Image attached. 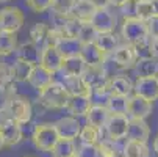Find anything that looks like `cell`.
Instances as JSON below:
<instances>
[{
	"instance_id": "cell-37",
	"label": "cell",
	"mask_w": 158,
	"mask_h": 157,
	"mask_svg": "<svg viewBox=\"0 0 158 157\" xmlns=\"http://www.w3.org/2000/svg\"><path fill=\"white\" fill-rule=\"evenodd\" d=\"M75 5V0H52V13L53 16L60 17H69L72 13V8Z\"/></svg>"
},
{
	"instance_id": "cell-1",
	"label": "cell",
	"mask_w": 158,
	"mask_h": 157,
	"mask_svg": "<svg viewBox=\"0 0 158 157\" xmlns=\"http://www.w3.org/2000/svg\"><path fill=\"white\" fill-rule=\"evenodd\" d=\"M121 35L124 41L131 46H139V44L149 41V28H147V22L139 20L135 16H128L122 22V28Z\"/></svg>"
},
{
	"instance_id": "cell-29",
	"label": "cell",
	"mask_w": 158,
	"mask_h": 157,
	"mask_svg": "<svg viewBox=\"0 0 158 157\" xmlns=\"http://www.w3.org/2000/svg\"><path fill=\"white\" fill-rule=\"evenodd\" d=\"M97 47L106 55V54H113L121 44H119V38L114 33H99L96 41Z\"/></svg>"
},
{
	"instance_id": "cell-32",
	"label": "cell",
	"mask_w": 158,
	"mask_h": 157,
	"mask_svg": "<svg viewBox=\"0 0 158 157\" xmlns=\"http://www.w3.org/2000/svg\"><path fill=\"white\" fill-rule=\"evenodd\" d=\"M77 154V145L74 140L60 138L52 149V157H74Z\"/></svg>"
},
{
	"instance_id": "cell-23",
	"label": "cell",
	"mask_w": 158,
	"mask_h": 157,
	"mask_svg": "<svg viewBox=\"0 0 158 157\" xmlns=\"http://www.w3.org/2000/svg\"><path fill=\"white\" fill-rule=\"evenodd\" d=\"M80 57L86 63V66H103L105 64V54L97 47L96 42L83 44Z\"/></svg>"
},
{
	"instance_id": "cell-39",
	"label": "cell",
	"mask_w": 158,
	"mask_h": 157,
	"mask_svg": "<svg viewBox=\"0 0 158 157\" xmlns=\"http://www.w3.org/2000/svg\"><path fill=\"white\" fill-rule=\"evenodd\" d=\"M25 3H27V7L31 11H35V13H44V11L50 10L52 0H25Z\"/></svg>"
},
{
	"instance_id": "cell-17",
	"label": "cell",
	"mask_w": 158,
	"mask_h": 157,
	"mask_svg": "<svg viewBox=\"0 0 158 157\" xmlns=\"http://www.w3.org/2000/svg\"><path fill=\"white\" fill-rule=\"evenodd\" d=\"M0 133L3 137L5 146H16L22 142V124L16 123L14 120H8L5 124L0 126Z\"/></svg>"
},
{
	"instance_id": "cell-36",
	"label": "cell",
	"mask_w": 158,
	"mask_h": 157,
	"mask_svg": "<svg viewBox=\"0 0 158 157\" xmlns=\"http://www.w3.org/2000/svg\"><path fill=\"white\" fill-rule=\"evenodd\" d=\"M100 132H102V130H99V129H96V127H93V126L86 124V126L81 127V132H80V137H78V138H80V142L85 143V145H99V143L102 142Z\"/></svg>"
},
{
	"instance_id": "cell-20",
	"label": "cell",
	"mask_w": 158,
	"mask_h": 157,
	"mask_svg": "<svg viewBox=\"0 0 158 157\" xmlns=\"http://www.w3.org/2000/svg\"><path fill=\"white\" fill-rule=\"evenodd\" d=\"M63 86L66 88V91L69 96H91L93 91L91 88L86 85L81 76H69L63 79Z\"/></svg>"
},
{
	"instance_id": "cell-44",
	"label": "cell",
	"mask_w": 158,
	"mask_h": 157,
	"mask_svg": "<svg viewBox=\"0 0 158 157\" xmlns=\"http://www.w3.org/2000/svg\"><path fill=\"white\" fill-rule=\"evenodd\" d=\"M96 10H108L111 7V0H89Z\"/></svg>"
},
{
	"instance_id": "cell-38",
	"label": "cell",
	"mask_w": 158,
	"mask_h": 157,
	"mask_svg": "<svg viewBox=\"0 0 158 157\" xmlns=\"http://www.w3.org/2000/svg\"><path fill=\"white\" fill-rule=\"evenodd\" d=\"M99 157H118L119 151L113 140H102L99 145Z\"/></svg>"
},
{
	"instance_id": "cell-4",
	"label": "cell",
	"mask_w": 158,
	"mask_h": 157,
	"mask_svg": "<svg viewBox=\"0 0 158 157\" xmlns=\"http://www.w3.org/2000/svg\"><path fill=\"white\" fill-rule=\"evenodd\" d=\"M60 36H61L60 32L53 30L50 25L44 24V22H38L30 30V41L41 50H44L49 46H55V42Z\"/></svg>"
},
{
	"instance_id": "cell-43",
	"label": "cell",
	"mask_w": 158,
	"mask_h": 157,
	"mask_svg": "<svg viewBox=\"0 0 158 157\" xmlns=\"http://www.w3.org/2000/svg\"><path fill=\"white\" fill-rule=\"evenodd\" d=\"M147 28H149V38L158 41V16H153L147 22Z\"/></svg>"
},
{
	"instance_id": "cell-35",
	"label": "cell",
	"mask_w": 158,
	"mask_h": 157,
	"mask_svg": "<svg viewBox=\"0 0 158 157\" xmlns=\"http://www.w3.org/2000/svg\"><path fill=\"white\" fill-rule=\"evenodd\" d=\"M128 99L125 96H114L113 94L106 104V108L110 110L111 115H127L128 110Z\"/></svg>"
},
{
	"instance_id": "cell-3",
	"label": "cell",
	"mask_w": 158,
	"mask_h": 157,
	"mask_svg": "<svg viewBox=\"0 0 158 157\" xmlns=\"http://www.w3.org/2000/svg\"><path fill=\"white\" fill-rule=\"evenodd\" d=\"M58 140H60V137L55 129V124L42 123V124L35 126L33 133H31V142H33L35 148H38L39 151L52 152V149L58 143Z\"/></svg>"
},
{
	"instance_id": "cell-42",
	"label": "cell",
	"mask_w": 158,
	"mask_h": 157,
	"mask_svg": "<svg viewBox=\"0 0 158 157\" xmlns=\"http://www.w3.org/2000/svg\"><path fill=\"white\" fill-rule=\"evenodd\" d=\"M13 96H16L14 93H11L10 89H0V111H5L10 107V102L13 99Z\"/></svg>"
},
{
	"instance_id": "cell-27",
	"label": "cell",
	"mask_w": 158,
	"mask_h": 157,
	"mask_svg": "<svg viewBox=\"0 0 158 157\" xmlns=\"http://www.w3.org/2000/svg\"><path fill=\"white\" fill-rule=\"evenodd\" d=\"M35 68V64L28 63V61H24V60H16L11 68H10V72H11V79L16 82V83H22V82H28V77L31 74Z\"/></svg>"
},
{
	"instance_id": "cell-22",
	"label": "cell",
	"mask_w": 158,
	"mask_h": 157,
	"mask_svg": "<svg viewBox=\"0 0 158 157\" xmlns=\"http://www.w3.org/2000/svg\"><path fill=\"white\" fill-rule=\"evenodd\" d=\"M110 115H111V113H110V110H108L105 105L93 104V107L89 108L88 115H86V121H88L89 126H93V127L102 130V129H105Z\"/></svg>"
},
{
	"instance_id": "cell-28",
	"label": "cell",
	"mask_w": 158,
	"mask_h": 157,
	"mask_svg": "<svg viewBox=\"0 0 158 157\" xmlns=\"http://www.w3.org/2000/svg\"><path fill=\"white\" fill-rule=\"evenodd\" d=\"M86 69V63L83 61V58L80 55H75V57H67L64 58V63H63V68H61V72L64 77H69V76H81Z\"/></svg>"
},
{
	"instance_id": "cell-18",
	"label": "cell",
	"mask_w": 158,
	"mask_h": 157,
	"mask_svg": "<svg viewBox=\"0 0 158 157\" xmlns=\"http://www.w3.org/2000/svg\"><path fill=\"white\" fill-rule=\"evenodd\" d=\"M110 86V91L111 94L114 96H125L130 98L131 93H135V83L131 82V79L128 76H114V77H110L108 82Z\"/></svg>"
},
{
	"instance_id": "cell-16",
	"label": "cell",
	"mask_w": 158,
	"mask_h": 157,
	"mask_svg": "<svg viewBox=\"0 0 158 157\" xmlns=\"http://www.w3.org/2000/svg\"><path fill=\"white\" fill-rule=\"evenodd\" d=\"M150 137V127L146 120H130L127 130V142L147 143Z\"/></svg>"
},
{
	"instance_id": "cell-34",
	"label": "cell",
	"mask_w": 158,
	"mask_h": 157,
	"mask_svg": "<svg viewBox=\"0 0 158 157\" xmlns=\"http://www.w3.org/2000/svg\"><path fill=\"white\" fill-rule=\"evenodd\" d=\"M147 155H149L147 143L127 142L122 148V157H147Z\"/></svg>"
},
{
	"instance_id": "cell-47",
	"label": "cell",
	"mask_w": 158,
	"mask_h": 157,
	"mask_svg": "<svg viewBox=\"0 0 158 157\" xmlns=\"http://www.w3.org/2000/svg\"><path fill=\"white\" fill-rule=\"evenodd\" d=\"M152 2V7H153V14L158 16V0H150Z\"/></svg>"
},
{
	"instance_id": "cell-2",
	"label": "cell",
	"mask_w": 158,
	"mask_h": 157,
	"mask_svg": "<svg viewBox=\"0 0 158 157\" xmlns=\"http://www.w3.org/2000/svg\"><path fill=\"white\" fill-rule=\"evenodd\" d=\"M67 101H69V94H67L66 88L63 86L61 82H53L46 89H42V91L39 93V96H38L39 105H42L47 110L66 108Z\"/></svg>"
},
{
	"instance_id": "cell-40",
	"label": "cell",
	"mask_w": 158,
	"mask_h": 157,
	"mask_svg": "<svg viewBox=\"0 0 158 157\" xmlns=\"http://www.w3.org/2000/svg\"><path fill=\"white\" fill-rule=\"evenodd\" d=\"M77 155L78 157H99V146L81 143L80 146H77Z\"/></svg>"
},
{
	"instance_id": "cell-49",
	"label": "cell",
	"mask_w": 158,
	"mask_h": 157,
	"mask_svg": "<svg viewBox=\"0 0 158 157\" xmlns=\"http://www.w3.org/2000/svg\"><path fill=\"white\" fill-rule=\"evenodd\" d=\"M5 148V143H3V137H2V133H0V151H2Z\"/></svg>"
},
{
	"instance_id": "cell-7",
	"label": "cell",
	"mask_w": 158,
	"mask_h": 157,
	"mask_svg": "<svg viewBox=\"0 0 158 157\" xmlns=\"http://www.w3.org/2000/svg\"><path fill=\"white\" fill-rule=\"evenodd\" d=\"M111 60L118 68L128 69V68H135L136 61L139 60V54H138L135 46L125 42V44H121V46L111 54Z\"/></svg>"
},
{
	"instance_id": "cell-52",
	"label": "cell",
	"mask_w": 158,
	"mask_h": 157,
	"mask_svg": "<svg viewBox=\"0 0 158 157\" xmlns=\"http://www.w3.org/2000/svg\"><path fill=\"white\" fill-rule=\"evenodd\" d=\"M74 157H78V155H77V154H75V155H74Z\"/></svg>"
},
{
	"instance_id": "cell-12",
	"label": "cell",
	"mask_w": 158,
	"mask_h": 157,
	"mask_svg": "<svg viewBox=\"0 0 158 157\" xmlns=\"http://www.w3.org/2000/svg\"><path fill=\"white\" fill-rule=\"evenodd\" d=\"M81 77L86 82V85L91 88V91L105 86L110 80V76L105 69V64L103 66H86V69L81 74Z\"/></svg>"
},
{
	"instance_id": "cell-53",
	"label": "cell",
	"mask_w": 158,
	"mask_h": 157,
	"mask_svg": "<svg viewBox=\"0 0 158 157\" xmlns=\"http://www.w3.org/2000/svg\"><path fill=\"white\" fill-rule=\"evenodd\" d=\"M156 79H158V76H156Z\"/></svg>"
},
{
	"instance_id": "cell-26",
	"label": "cell",
	"mask_w": 158,
	"mask_h": 157,
	"mask_svg": "<svg viewBox=\"0 0 158 157\" xmlns=\"http://www.w3.org/2000/svg\"><path fill=\"white\" fill-rule=\"evenodd\" d=\"M16 54H17V58H19V60L28 61V63H31V64H39L42 50H41L39 47H36L31 41H28V42H22L20 46L17 47Z\"/></svg>"
},
{
	"instance_id": "cell-50",
	"label": "cell",
	"mask_w": 158,
	"mask_h": 157,
	"mask_svg": "<svg viewBox=\"0 0 158 157\" xmlns=\"http://www.w3.org/2000/svg\"><path fill=\"white\" fill-rule=\"evenodd\" d=\"M5 2H10V0H0V3H5Z\"/></svg>"
},
{
	"instance_id": "cell-48",
	"label": "cell",
	"mask_w": 158,
	"mask_h": 157,
	"mask_svg": "<svg viewBox=\"0 0 158 157\" xmlns=\"http://www.w3.org/2000/svg\"><path fill=\"white\" fill-rule=\"evenodd\" d=\"M153 151H155V154H156V157H158V133H156V137H155V140H153Z\"/></svg>"
},
{
	"instance_id": "cell-10",
	"label": "cell",
	"mask_w": 158,
	"mask_h": 157,
	"mask_svg": "<svg viewBox=\"0 0 158 157\" xmlns=\"http://www.w3.org/2000/svg\"><path fill=\"white\" fill-rule=\"evenodd\" d=\"M97 33H114V28L118 25V19L114 13L110 10H96L91 22H89Z\"/></svg>"
},
{
	"instance_id": "cell-21",
	"label": "cell",
	"mask_w": 158,
	"mask_h": 157,
	"mask_svg": "<svg viewBox=\"0 0 158 157\" xmlns=\"http://www.w3.org/2000/svg\"><path fill=\"white\" fill-rule=\"evenodd\" d=\"M55 47L58 49V52L67 58V57H75V55H80L81 52V47H83V42L77 38H67V36H60L55 42Z\"/></svg>"
},
{
	"instance_id": "cell-41",
	"label": "cell",
	"mask_w": 158,
	"mask_h": 157,
	"mask_svg": "<svg viewBox=\"0 0 158 157\" xmlns=\"http://www.w3.org/2000/svg\"><path fill=\"white\" fill-rule=\"evenodd\" d=\"M97 35H99V33L94 30V27H93L91 24H85L78 39H80L83 44H88V42H94V41H96V38H97Z\"/></svg>"
},
{
	"instance_id": "cell-5",
	"label": "cell",
	"mask_w": 158,
	"mask_h": 157,
	"mask_svg": "<svg viewBox=\"0 0 158 157\" xmlns=\"http://www.w3.org/2000/svg\"><path fill=\"white\" fill-rule=\"evenodd\" d=\"M8 113H10L11 120H14L19 124L30 123L31 116H33V107H31L30 99L25 96H20V94L13 96L10 107H8Z\"/></svg>"
},
{
	"instance_id": "cell-11",
	"label": "cell",
	"mask_w": 158,
	"mask_h": 157,
	"mask_svg": "<svg viewBox=\"0 0 158 157\" xmlns=\"http://www.w3.org/2000/svg\"><path fill=\"white\" fill-rule=\"evenodd\" d=\"M153 102L136 96V94H131L128 99V110H127V116L130 120H146L147 116H150L152 113V105Z\"/></svg>"
},
{
	"instance_id": "cell-14",
	"label": "cell",
	"mask_w": 158,
	"mask_h": 157,
	"mask_svg": "<svg viewBox=\"0 0 158 157\" xmlns=\"http://www.w3.org/2000/svg\"><path fill=\"white\" fill-rule=\"evenodd\" d=\"M63 63H64V57L58 52V49L55 46H49V47H46L42 50L39 64L44 66V68H46L47 71H50L52 74L61 71Z\"/></svg>"
},
{
	"instance_id": "cell-51",
	"label": "cell",
	"mask_w": 158,
	"mask_h": 157,
	"mask_svg": "<svg viewBox=\"0 0 158 157\" xmlns=\"http://www.w3.org/2000/svg\"><path fill=\"white\" fill-rule=\"evenodd\" d=\"M27 157H36V155H27Z\"/></svg>"
},
{
	"instance_id": "cell-33",
	"label": "cell",
	"mask_w": 158,
	"mask_h": 157,
	"mask_svg": "<svg viewBox=\"0 0 158 157\" xmlns=\"http://www.w3.org/2000/svg\"><path fill=\"white\" fill-rule=\"evenodd\" d=\"M133 16L138 17L139 20L149 22L155 14H153V7L150 0H136L133 5Z\"/></svg>"
},
{
	"instance_id": "cell-25",
	"label": "cell",
	"mask_w": 158,
	"mask_h": 157,
	"mask_svg": "<svg viewBox=\"0 0 158 157\" xmlns=\"http://www.w3.org/2000/svg\"><path fill=\"white\" fill-rule=\"evenodd\" d=\"M135 72L139 77H156L158 76V60L153 57H143L135 64Z\"/></svg>"
},
{
	"instance_id": "cell-45",
	"label": "cell",
	"mask_w": 158,
	"mask_h": 157,
	"mask_svg": "<svg viewBox=\"0 0 158 157\" xmlns=\"http://www.w3.org/2000/svg\"><path fill=\"white\" fill-rule=\"evenodd\" d=\"M133 2H136V0H111V5L113 7H116V8H122L128 3H133Z\"/></svg>"
},
{
	"instance_id": "cell-46",
	"label": "cell",
	"mask_w": 158,
	"mask_h": 157,
	"mask_svg": "<svg viewBox=\"0 0 158 157\" xmlns=\"http://www.w3.org/2000/svg\"><path fill=\"white\" fill-rule=\"evenodd\" d=\"M150 57L158 60V41L150 39Z\"/></svg>"
},
{
	"instance_id": "cell-24",
	"label": "cell",
	"mask_w": 158,
	"mask_h": 157,
	"mask_svg": "<svg viewBox=\"0 0 158 157\" xmlns=\"http://www.w3.org/2000/svg\"><path fill=\"white\" fill-rule=\"evenodd\" d=\"M96 13V8L94 5L89 2V0H75V5L72 8V13H71V17H75L78 19L83 24H89Z\"/></svg>"
},
{
	"instance_id": "cell-31",
	"label": "cell",
	"mask_w": 158,
	"mask_h": 157,
	"mask_svg": "<svg viewBox=\"0 0 158 157\" xmlns=\"http://www.w3.org/2000/svg\"><path fill=\"white\" fill-rule=\"evenodd\" d=\"M83 22H80L78 19H75V17H66L64 19V22H63V25H61V28L58 30L63 36H67V38H80V33H81V30H83Z\"/></svg>"
},
{
	"instance_id": "cell-19",
	"label": "cell",
	"mask_w": 158,
	"mask_h": 157,
	"mask_svg": "<svg viewBox=\"0 0 158 157\" xmlns=\"http://www.w3.org/2000/svg\"><path fill=\"white\" fill-rule=\"evenodd\" d=\"M91 107H93L91 96H69V101H67V105H66L67 111L74 118L86 116Z\"/></svg>"
},
{
	"instance_id": "cell-30",
	"label": "cell",
	"mask_w": 158,
	"mask_h": 157,
	"mask_svg": "<svg viewBox=\"0 0 158 157\" xmlns=\"http://www.w3.org/2000/svg\"><path fill=\"white\" fill-rule=\"evenodd\" d=\"M17 47H19V44H17L16 33L0 32V58L16 54Z\"/></svg>"
},
{
	"instance_id": "cell-6",
	"label": "cell",
	"mask_w": 158,
	"mask_h": 157,
	"mask_svg": "<svg viewBox=\"0 0 158 157\" xmlns=\"http://www.w3.org/2000/svg\"><path fill=\"white\" fill-rule=\"evenodd\" d=\"M25 22V16L17 7H6L0 10V32L17 33Z\"/></svg>"
},
{
	"instance_id": "cell-8",
	"label": "cell",
	"mask_w": 158,
	"mask_h": 157,
	"mask_svg": "<svg viewBox=\"0 0 158 157\" xmlns=\"http://www.w3.org/2000/svg\"><path fill=\"white\" fill-rule=\"evenodd\" d=\"M128 124H130V118L127 115H110L108 123L105 126L108 138L113 142H119L122 138H127Z\"/></svg>"
},
{
	"instance_id": "cell-9",
	"label": "cell",
	"mask_w": 158,
	"mask_h": 157,
	"mask_svg": "<svg viewBox=\"0 0 158 157\" xmlns=\"http://www.w3.org/2000/svg\"><path fill=\"white\" fill-rule=\"evenodd\" d=\"M55 124V129L58 132V137L60 138H64V140H77L80 137V132H81V124L78 121V118H74V116H64V118H60Z\"/></svg>"
},
{
	"instance_id": "cell-13",
	"label": "cell",
	"mask_w": 158,
	"mask_h": 157,
	"mask_svg": "<svg viewBox=\"0 0 158 157\" xmlns=\"http://www.w3.org/2000/svg\"><path fill=\"white\" fill-rule=\"evenodd\" d=\"M135 94L150 102L158 99V79L156 77H139L135 82Z\"/></svg>"
},
{
	"instance_id": "cell-15",
	"label": "cell",
	"mask_w": 158,
	"mask_h": 157,
	"mask_svg": "<svg viewBox=\"0 0 158 157\" xmlns=\"http://www.w3.org/2000/svg\"><path fill=\"white\" fill-rule=\"evenodd\" d=\"M53 80V74L50 71H47L44 66L41 64H35V68L28 77V83L31 85V88H35L38 93H41L42 89H46L49 85H52Z\"/></svg>"
}]
</instances>
